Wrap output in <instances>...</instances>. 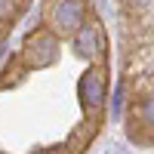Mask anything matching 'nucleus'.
<instances>
[{
	"label": "nucleus",
	"mask_w": 154,
	"mask_h": 154,
	"mask_svg": "<svg viewBox=\"0 0 154 154\" xmlns=\"http://www.w3.org/2000/svg\"><path fill=\"white\" fill-rule=\"evenodd\" d=\"M19 3H22V0H0V25L9 22V19L19 12Z\"/></svg>",
	"instance_id": "obj_1"
}]
</instances>
